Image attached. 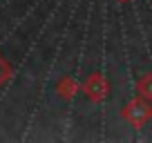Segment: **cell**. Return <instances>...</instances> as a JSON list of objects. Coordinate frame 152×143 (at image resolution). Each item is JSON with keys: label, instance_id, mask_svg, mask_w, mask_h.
<instances>
[{"label": "cell", "instance_id": "cell-5", "mask_svg": "<svg viewBox=\"0 0 152 143\" xmlns=\"http://www.w3.org/2000/svg\"><path fill=\"white\" fill-rule=\"evenodd\" d=\"M7 78H9V65H7V63L0 58V85H2Z\"/></svg>", "mask_w": 152, "mask_h": 143}, {"label": "cell", "instance_id": "cell-1", "mask_svg": "<svg viewBox=\"0 0 152 143\" xmlns=\"http://www.w3.org/2000/svg\"><path fill=\"white\" fill-rule=\"evenodd\" d=\"M123 116H125V121H130V123L134 125V128H143L152 116V107L143 96H139V98L130 101V103L123 107Z\"/></svg>", "mask_w": 152, "mask_h": 143}, {"label": "cell", "instance_id": "cell-3", "mask_svg": "<svg viewBox=\"0 0 152 143\" xmlns=\"http://www.w3.org/2000/svg\"><path fill=\"white\" fill-rule=\"evenodd\" d=\"M137 90H139V96H143V98H152V74H145L143 78H139Z\"/></svg>", "mask_w": 152, "mask_h": 143}, {"label": "cell", "instance_id": "cell-2", "mask_svg": "<svg viewBox=\"0 0 152 143\" xmlns=\"http://www.w3.org/2000/svg\"><path fill=\"white\" fill-rule=\"evenodd\" d=\"M83 92H85V96L90 101L101 103V101L107 98V94H110V83L105 81V76H101V74H92L85 81V85H83Z\"/></svg>", "mask_w": 152, "mask_h": 143}, {"label": "cell", "instance_id": "cell-4", "mask_svg": "<svg viewBox=\"0 0 152 143\" xmlns=\"http://www.w3.org/2000/svg\"><path fill=\"white\" fill-rule=\"evenodd\" d=\"M58 94L63 96V98H72L74 96V90H76V85H74V81H69V78H63L61 83H58Z\"/></svg>", "mask_w": 152, "mask_h": 143}]
</instances>
